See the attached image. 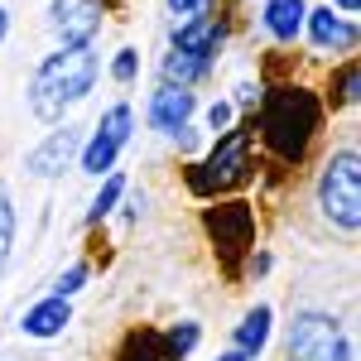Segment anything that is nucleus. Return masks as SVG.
I'll list each match as a JSON object with an SVG mask.
<instances>
[{"mask_svg": "<svg viewBox=\"0 0 361 361\" xmlns=\"http://www.w3.org/2000/svg\"><path fill=\"white\" fill-rule=\"evenodd\" d=\"M328 126V106L318 97V87L299 82V78H284V82H265L260 97V116L250 121L255 140L265 145V154L279 169H299L313 154V145Z\"/></svg>", "mask_w": 361, "mask_h": 361, "instance_id": "nucleus-1", "label": "nucleus"}, {"mask_svg": "<svg viewBox=\"0 0 361 361\" xmlns=\"http://www.w3.org/2000/svg\"><path fill=\"white\" fill-rule=\"evenodd\" d=\"M102 82V58L97 49H54V54L39 58L34 78L25 87L29 116L44 121V126H58L73 106H82L87 97Z\"/></svg>", "mask_w": 361, "mask_h": 361, "instance_id": "nucleus-2", "label": "nucleus"}, {"mask_svg": "<svg viewBox=\"0 0 361 361\" xmlns=\"http://www.w3.org/2000/svg\"><path fill=\"white\" fill-rule=\"evenodd\" d=\"M255 130L250 121H236L231 130L212 135L207 154H197L183 164V188L197 202H217V197H236L241 188L255 183Z\"/></svg>", "mask_w": 361, "mask_h": 361, "instance_id": "nucleus-3", "label": "nucleus"}, {"mask_svg": "<svg viewBox=\"0 0 361 361\" xmlns=\"http://www.w3.org/2000/svg\"><path fill=\"white\" fill-rule=\"evenodd\" d=\"M313 207H318V217L333 231L357 236V226H361V149H357V140L337 145L333 154L323 159L318 178H313Z\"/></svg>", "mask_w": 361, "mask_h": 361, "instance_id": "nucleus-4", "label": "nucleus"}, {"mask_svg": "<svg viewBox=\"0 0 361 361\" xmlns=\"http://www.w3.org/2000/svg\"><path fill=\"white\" fill-rule=\"evenodd\" d=\"M255 226H260L255 222V202H246V197H217V202L202 207V236L217 250V265L231 270V275L255 250Z\"/></svg>", "mask_w": 361, "mask_h": 361, "instance_id": "nucleus-5", "label": "nucleus"}, {"mask_svg": "<svg viewBox=\"0 0 361 361\" xmlns=\"http://www.w3.org/2000/svg\"><path fill=\"white\" fill-rule=\"evenodd\" d=\"M284 361H357V347L342 328V318L323 308H299L284 333Z\"/></svg>", "mask_w": 361, "mask_h": 361, "instance_id": "nucleus-6", "label": "nucleus"}, {"mask_svg": "<svg viewBox=\"0 0 361 361\" xmlns=\"http://www.w3.org/2000/svg\"><path fill=\"white\" fill-rule=\"evenodd\" d=\"M140 121H135V106L130 102H111L102 121L92 126V135L82 140V154H78V169H82L87 178H106L116 173V159L126 154V145L135 140Z\"/></svg>", "mask_w": 361, "mask_h": 361, "instance_id": "nucleus-7", "label": "nucleus"}, {"mask_svg": "<svg viewBox=\"0 0 361 361\" xmlns=\"http://www.w3.org/2000/svg\"><path fill=\"white\" fill-rule=\"evenodd\" d=\"M226 39H231V20H226L222 10H202V15H193V20L169 25V49L197 58V63H207V68H217Z\"/></svg>", "mask_w": 361, "mask_h": 361, "instance_id": "nucleus-8", "label": "nucleus"}, {"mask_svg": "<svg viewBox=\"0 0 361 361\" xmlns=\"http://www.w3.org/2000/svg\"><path fill=\"white\" fill-rule=\"evenodd\" d=\"M106 29V5L102 0H49V34L58 49H92Z\"/></svg>", "mask_w": 361, "mask_h": 361, "instance_id": "nucleus-9", "label": "nucleus"}, {"mask_svg": "<svg viewBox=\"0 0 361 361\" xmlns=\"http://www.w3.org/2000/svg\"><path fill=\"white\" fill-rule=\"evenodd\" d=\"M304 39H308V49H313L318 58H352L357 44H361V29H357V20L337 15L333 5H308Z\"/></svg>", "mask_w": 361, "mask_h": 361, "instance_id": "nucleus-10", "label": "nucleus"}, {"mask_svg": "<svg viewBox=\"0 0 361 361\" xmlns=\"http://www.w3.org/2000/svg\"><path fill=\"white\" fill-rule=\"evenodd\" d=\"M193 121H197V92L169 87V82H159L149 92V102H145V126H149L154 135L173 140L178 130H188Z\"/></svg>", "mask_w": 361, "mask_h": 361, "instance_id": "nucleus-11", "label": "nucleus"}, {"mask_svg": "<svg viewBox=\"0 0 361 361\" xmlns=\"http://www.w3.org/2000/svg\"><path fill=\"white\" fill-rule=\"evenodd\" d=\"M82 126H58V130H49V135L39 140V145H29L25 149V173L29 178H58L63 169L73 164L78 154H82Z\"/></svg>", "mask_w": 361, "mask_h": 361, "instance_id": "nucleus-12", "label": "nucleus"}, {"mask_svg": "<svg viewBox=\"0 0 361 361\" xmlns=\"http://www.w3.org/2000/svg\"><path fill=\"white\" fill-rule=\"evenodd\" d=\"M20 337H34V342H54L73 328V299H58V294H44L15 318Z\"/></svg>", "mask_w": 361, "mask_h": 361, "instance_id": "nucleus-13", "label": "nucleus"}, {"mask_svg": "<svg viewBox=\"0 0 361 361\" xmlns=\"http://www.w3.org/2000/svg\"><path fill=\"white\" fill-rule=\"evenodd\" d=\"M270 337H275V308L270 304H250L246 313H241V323L231 328V347H236L246 361H260L265 347H270Z\"/></svg>", "mask_w": 361, "mask_h": 361, "instance_id": "nucleus-14", "label": "nucleus"}, {"mask_svg": "<svg viewBox=\"0 0 361 361\" xmlns=\"http://www.w3.org/2000/svg\"><path fill=\"white\" fill-rule=\"evenodd\" d=\"M304 15H308V0H260V29L284 49L304 39Z\"/></svg>", "mask_w": 361, "mask_h": 361, "instance_id": "nucleus-15", "label": "nucleus"}, {"mask_svg": "<svg viewBox=\"0 0 361 361\" xmlns=\"http://www.w3.org/2000/svg\"><path fill=\"white\" fill-rule=\"evenodd\" d=\"M361 102V63L357 58H337L328 68V87H323V106L328 111H357Z\"/></svg>", "mask_w": 361, "mask_h": 361, "instance_id": "nucleus-16", "label": "nucleus"}, {"mask_svg": "<svg viewBox=\"0 0 361 361\" xmlns=\"http://www.w3.org/2000/svg\"><path fill=\"white\" fill-rule=\"evenodd\" d=\"M207 78H212V68L197 63V58H188V54L164 49V58H159V82H169V87H188V92H193V87L207 82Z\"/></svg>", "mask_w": 361, "mask_h": 361, "instance_id": "nucleus-17", "label": "nucleus"}, {"mask_svg": "<svg viewBox=\"0 0 361 361\" xmlns=\"http://www.w3.org/2000/svg\"><path fill=\"white\" fill-rule=\"evenodd\" d=\"M97 183H102V188L92 193V202H87V217H82L87 226H102V222H106V217H111L116 207H121V197H126V188H130L121 169H116V173H106V178H97Z\"/></svg>", "mask_w": 361, "mask_h": 361, "instance_id": "nucleus-18", "label": "nucleus"}, {"mask_svg": "<svg viewBox=\"0 0 361 361\" xmlns=\"http://www.w3.org/2000/svg\"><path fill=\"white\" fill-rule=\"evenodd\" d=\"M202 342V323L197 318H178L159 333V347H164V361H188Z\"/></svg>", "mask_w": 361, "mask_h": 361, "instance_id": "nucleus-19", "label": "nucleus"}, {"mask_svg": "<svg viewBox=\"0 0 361 361\" xmlns=\"http://www.w3.org/2000/svg\"><path fill=\"white\" fill-rule=\"evenodd\" d=\"M116 361H164L159 333H154V328H130L126 342L116 347Z\"/></svg>", "mask_w": 361, "mask_h": 361, "instance_id": "nucleus-20", "label": "nucleus"}, {"mask_svg": "<svg viewBox=\"0 0 361 361\" xmlns=\"http://www.w3.org/2000/svg\"><path fill=\"white\" fill-rule=\"evenodd\" d=\"M87 279H92V260H73L68 270H58L54 284H49V294H58V299H78L87 289Z\"/></svg>", "mask_w": 361, "mask_h": 361, "instance_id": "nucleus-21", "label": "nucleus"}, {"mask_svg": "<svg viewBox=\"0 0 361 361\" xmlns=\"http://www.w3.org/2000/svg\"><path fill=\"white\" fill-rule=\"evenodd\" d=\"M197 111H202V135H207V140L236 126V106H231L226 97H212V102H207V106H197Z\"/></svg>", "mask_w": 361, "mask_h": 361, "instance_id": "nucleus-22", "label": "nucleus"}, {"mask_svg": "<svg viewBox=\"0 0 361 361\" xmlns=\"http://www.w3.org/2000/svg\"><path fill=\"white\" fill-rule=\"evenodd\" d=\"M140 68H145V63H140V49H135V44H126V49H116V54H111V68H106V73H111L116 87H135L140 82Z\"/></svg>", "mask_w": 361, "mask_h": 361, "instance_id": "nucleus-23", "label": "nucleus"}, {"mask_svg": "<svg viewBox=\"0 0 361 361\" xmlns=\"http://www.w3.org/2000/svg\"><path fill=\"white\" fill-rule=\"evenodd\" d=\"M15 226H20V217H15V197L0 193V270L10 265V250H15Z\"/></svg>", "mask_w": 361, "mask_h": 361, "instance_id": "nucleus-24", "label": "nucleus"}, {"mask_svg": "<svg viewBox=\"0 0 361 361\" xmlns=\"http://www.w3.org/2000/svg\"><path fill=\"white\" fill-rule=\"evenodd\" d=\"M260 97H265V82H260V78H255V82H236L231 87V97H226V102H231V106H236V116L241 111H250V106H260Z\"/></svg>", "mask_w": 361, "mask_h": 361, "instance_id": "nucleus-25", "label": "nucleus"}, {"mask_svg": "<svg viewBox=\"0 0 361 361\" xmlns=\"http://www.w3.org/2000/svg\"><path fill=\"white\" fill-rule=\"evenodd\" d=\"M145 202L149 197L140 193V188H126V197H121V222H140L145 217Z\"/></svg>", "mask_w": 361, "mask_h": 361, "instance_id": "nucleus-26", "label": "nucleus"}, {"mask_svg": "<svg viewBox=\"0 0 361 361\" xmlns=\"http://www.w3.org/2000/svg\"><path fill=\"white\" fill-rule=\"evenodd\" d=\"M169 15H173V25L178 20H193V15H202V10H212V0H164Z\"/></svg>", "mask_w": 361, "mask_h": 361, "instance_id": "nucleus-27", "label": "nucleus"}, {"mask_svg": "<svg viewBox=\"0 0 361 361\" xmlns=\"http://www.w3.org/2000/svg\"><path fill=\"white\" fill-rule=\"evenodd\" d=\"M173 140H178V149H183V154H197V149H202V140H207V135H202V126H188V130H178Z\"/></svg>", "mask_w": 361, "mask_h": 361, "instance_id": "nucleus-28", "label": "nucleus"}, {"mask_svg": "<svg viewBox=\"0 0 361 361\" xmlns=\"http://www.w3.org/2000/svg\"><path fill=\"white\" fill-rule=\"evenodd\" d=\"M246 270H250V275H270V270H275V255H270V250H250Z\"/></svg>", "mask_w": 361, "mask_h": 361, "instance_id": "nucleus-29", "label": "nucleus"}, {"mask_svg": "<svg viewBox=\"0 0 361 361\" xmlns=\"http://www.w3.org/2000/svg\"><path fill=\"white\" fill-rule=\"evenodd\" d=\"M323 5H333L337 15H347V20H357V10H361V0H323Z\"/></svg>", "mask_w": 361, "mask_h": 361, "instance_id": "nucleus-30", "label": "nucleus"}, {"mask_svg": "<svg viewBox=\"0 0 361 361\" xmlns=\"http://www.w3.org/2000/svg\"><path fill=\"white\" fill-rule=\"evenodd\" d=\"M10 39V10H5V0H0V44Z\"/></svg>", "mask_w": 361, "mask_h": 361, "instance_id": "nucleus-31", "label": "nucleus"}, {"mask_svg": "<svg viewBox=\"0 0 361 361\" xmlns=\"http://www.w3.org/2000/svg\"><path fill=\"white\" fill-rule=\"evenodd\" d=\"M212 361H246V357H241L236 347H226V352H217V357H212Z\"/></svg>", "mask_w": 361, "mask_h": 361, "instance_id": "nucleus-32", "label": "nucleus"}]
</instances>
